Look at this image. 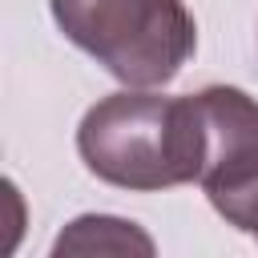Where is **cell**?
Returning a JSON list of instances; mask_svg holds the SVG:
<instances>
[{
  "mask_svg": "<svg viewBox=\"0 0 258 258\" xmlns=\"http://www.w3.org/2000/svg\"><path fill=\"white\" fill-rule=\"evenodd\" d=\"M194 97L206 129L198 181L230 226L258 238V101L230 85H210Z\"/></svg>",
  "mask_w": 258,
  "mask_h": 258,
  "instance_id": "cell-3",
  "label": "cell"
},
{
  "mask_svg": "<svg viewBox=\"0 0 258 258\" xmlns=\"http://www.w3.org/2000/svg\"><path fill=\"white\" fill-rule=\"evenodd\" d=\"M48 8L56 28L129 89L169 85L198 44L181 0H48Z\"/></svg>",
  "mask_w": 258,
  "mask_h": 258,
  "instance_id": "cell-2",
  "label": "cell"
},
{
  "mask_svg": "<svg viewBox=\"0 0 258 258\" xmlns=\"http://www.w3.org/2000/svg\"><path fill=\"white\" fill-rule=\"evenodd\" d=\"M48 258H157V246L149 230L129 218L81 214L56 234Z\"/></svg>",
  "mask_w": 258,
  "mask_h": 258,
  "instance_id": "cell-4",
  "label": "cell"
},
{
  "mask_svg": "<svg viewBox=\"0 0 258 258\" xmlns=\"http://www.w3.org/2000/svg\"><path fill=\"white\" fill-rule=\"evenodd\" d=\"M77 149L101 181L121 189H169L198 181L206 161L198 97H161L145 89L113 93L85 113Z\"/></svg>",
  "mask_w": 258,
  "mask_h": 258,
  "instance_id": "cell-1",
  "label": "cell"
}]
</instances>
